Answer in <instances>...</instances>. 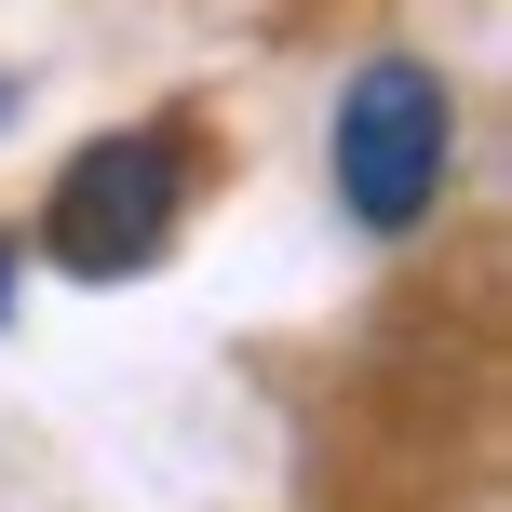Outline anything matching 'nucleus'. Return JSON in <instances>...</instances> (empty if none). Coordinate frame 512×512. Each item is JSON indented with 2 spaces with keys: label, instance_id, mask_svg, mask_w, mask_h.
I'll list each match as a JSON object with an SVG mask.
<instances>
[{
  "label": "nucleus",
  "instance_id": "obj_1",
  "mask_svg": "<svg viewBox=\"0 0 512 512\" xmlns=\"http://www.w3.org/2000/svg\"><path fill=\"white\" fill-rule=\"evenodd\" d=\"M337 203L364 216V230H418V216L445 203V162H459V95H445L418 54H378V68H351V95H337Z\"/></svg>",
  "mask_w": 512,
  "mask_h": 512
},
{
  "label": "nucleus",
  "instance_id": "obj_2",
  "mask_svg": "<svg viewBox=\"0 0 512 512\" xmlns=\"http://www.w3.org/2000/svg\"><path fill=\"white\" fill-rule=\"evenodd\" d=\"M176 216H189V149L162 122H135V135H95V149L54 176V203H41V256L68 283H135L162 243H176Z\"/></svg>",
  "mask_w": 512,
  "mask_h": 512
},
{
  "label": "nucleus",
  "instance_id": "obj_3",
  "mask_svg": "<svg viewBox=\"0 0 512 512\" xmlns=\"http://www.w3.org/2000/svg\"><path fill=\"white\" fill-rule=\"evenodd\" d=\"M14 283H27V256H14V243H0V310H14Z\"/></svg>",
  "mask_w": 512,
  "mask_h": 512
}]
</instances>
